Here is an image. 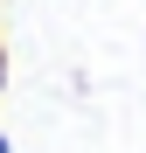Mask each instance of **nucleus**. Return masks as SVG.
Returning a JSON list of instances; mask_svg holds the SVG:
<instances>
[{"mask_svg": "<svg viewBox=\"0 0 146 153\" xmlns=\"http://www.w3.org/2000/svg\"><path fill=\"white\" fill-rule=\"evenodd\" d=\"M0 84H7V49H0Z\"/></svg>", "mask_w": 146, "mask_h": 153, "instance_id": "1", "label": "nucleus"}, {"mask_svg": "<svg viewBox=\"0 0 146 153\" xmlns=\"http://www.w3.org/2000/svg\"><path fill=\"white\" fill-rule=\"evenodd\" d=\"M0 153H7V132H0Z\"/></svg>", "mask_w": 146, "mask_h": 153, "instance_id": "2", "label": "nucleus"}]
</instances>
